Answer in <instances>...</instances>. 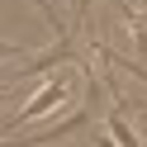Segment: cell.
<instances>
[{
	"label": "cell",
	"instance_id": "1",
	"mask_svg": "<svg viewBox=\"0 0 147 147\" xmlns=\"http://www.w3.org/2000/svg\"><path fill=\"white\" fill-rule=\"evenodd\" d=\"M67 90H71L67 67H62V71H52L48 81H38V90H33V95L24 100L19 109H10V114H5V138H14L24 123H33V119H48L57 105H67Z\"/></svg>",
	"mask_w": 147,
	"mask_h": 147
},
{
	"label": "cell",
	"instance_id": "4",
	"mask_svg": "<svg viewBox=\"0 0 147 147\" xmlns=\"http://www.w3.org/2000/svg\"><path fill=\"white\" fill-rule=\"evenodd\" d=\"M33 5H38V14H43V19H48V29L57 33V38H71V29H67V19H62V14H57V5H52V0H33Z\"/></svg>",
	"mask_w": 147,
	"mask_h": 147
},
{
	"label": "cell",
	"instance_id": "2",
	"mask_svg": "<svg viewBox=\"0 0 147 147\" xmlns=\"http://www.w3.org/2000/svg\"><path fill=\"white\" fill-rule=\"evenodd\" d=\"M105 128L114 133V142H119V147H142V138L133 133V123H128V114H123V109H109Z\"/></svg>",
	"mask_w": 147,
	"mask_h": 147
},
{
	"label": "cell",
	"instance_id": "5",
	"mask_svg": "<svg viewBox=\"0 0 147 147\" xmlns=\"http://www.w3.org/2000/svg\"><path fill=\"white\" fill-rule=\"evenodd\" d=\"M95 147H119V142H114V133H109V128H95Z\"/></svg>",
	"mask_w": 147,
	"mask_h": 147
},
{
	"label": "cell",
	"instance_id": "3",
	"mask_svg": "<svg viewBox=\"0 0 147 147\" xmlns=\"http://www.w3.org/2000/svg\"><path fill=\"white\" fill-rule=\"evenodd\" d=\"M95 48H100V57H105L109 67H123L128 76H133V81H142V86H147V67H142V62H128V57H119V52L109 48V43H95Z\"/></svg>",
	"mask_w": 147,
	"mask_h": 147
},
{
	"label": "cell",
	"instance_id": "6",
	"mask_svg": "<svg viewBox=\"0 0 147 147\" xmlns=\"http://www.w3.org/2000/svg\"><path fill=\"white\" fill-rule=\"evenodd\" d=\"M76 5V19H90V0H71Z\"/></svg>",
	"mask_w": 147,
	"mask_h": 147
}]
</instances>
